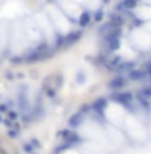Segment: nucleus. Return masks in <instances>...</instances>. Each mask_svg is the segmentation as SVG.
Segmentation results:
<instances>
[{"label":"nucleus","instance_id":"f257e3e1","mask_svg":"<svg viewBox=\"0 0 151 154\" xmlns=\"http://www.w3.org/2000/svg\"><path fill=\"white\" fill-rule=\"evenodd\" d=\"M60 136L63 138V141L66 143V146H74V145H79V143H80V136L69 128L60 132Z\"/></svg>","mask_w":151,"mask_h":154},{"label":"nucleus","instance_id":"f03ea898","mask_svg":"<svg viewBox=\"0 0 151 154\" xmlns=\"http://www.w3.org/2000/svg\"><path fill=\"white\" fill-rule=\"evenodd\" d=\"M80 35H82L80 32H71L68 37H60V39L56 40V45L58 47H61V45H63V47H69L71 43L77 42V40L80 39Z\"/></svg>","mask_w":151,"mask_h":154},{"label":"nucleus","instance_id":"7ed1b4c3","mask_svg":"<svg viewBox=\"0 0 151 154\" xmlns=\"http://www.w3.org/2000/svg\"><path fill=\"white\" fill-rule=\"evenodd\" d=\"M113 100H114L116 103H119V104H122V106H130V103H132V93L118 92V93L113 95Z\"/></svg>","mask_w":151,"mask_h":154},{"label":"nucleus","instance_id":"20e7f679","mask_svg":"<svg viewBox=\"0 0 151 154\" xmlns=\"http://www.w3.org/2000/svg\"><path fill=\"white\" fill-rule=\"evenodd\" d=\"M146 77H148V72H146L145 66L142 69H132L129 72V79L130 80H135V82H143V80H146Z\"/></svg>","mask_w":151,"mask_h":154},{"label":"nucleus","instance_id":"39448f33","mask_svg":"<svg viewBox=\"0 0 151 154\" xmlns=\"http://www.w3.org/2000/svg\"><path fill=\"white\" fill-rule=\"evenodd\" d=\"M106 47V51L105 53H109V51H116L121 45V37H113V39H108V40H103Z\"/></svg>","mask_w":151,"mask_h":154},{"label":"nucleus","instance_id":"423d86ee","mask_svg":"<svg viewBox=\"0 0 151 154\" xmlns=\"http://www.w3.org/2000/svg\"><path fill=\"white\" fill-rule=\"evenodd\" d=\"M125 84H127V79H125V77H121V76H119V77H114V79H113V80L109 82L108 85H109V88H111V90L119 92V90H121V88L124 87Z\"/></svg>","mask_w":151,"mask_h":154},{"label":"nucleus","instance_id":"0eeeda50","mask_svg":"<svg viewBox=\"0 0 151 154\" xmlns=\"http://www.w3.org/2000/svg\"><path fill=\"white\" fill-rule=\"evenodd\" d=\"M92 23V11H82L80 13V16H79V26L84 29V27H87L88 24Z\"/></svg>","mask_w":151,"mask_h":154},{"label":"nucleus","instance_id":"6e6552de","mask_svg":"<svg viewBox=\"0 0 151 154\" xmlns=\"http://www.w3.org/2000/svg\"><path fill=\"white\" fill-rule=\"evenodd\" d=\"M109 21L113 23V24H116V26H122L124 24V13H118V11H113L111 13V16H109Z\"/></svg>","mask_w":151,"mask_h":154},{"label":"nucleus","instance_id":"1a4fd4ad","mask_svg":"<svg viewBox=\"0 0 151 154\" xmlns=\"http://www.w3.org/2000/svg\"><path fill=\"white\" fill-rule=\"evenodd\" d=\"M92 108H93L97 112H103V109L106 108V100H105V98H101V100H97L93 104H92Z\"/></svg>","mask_w":151,"mask_h":154},{"label":"nucleus","instance_id":"9d476101","mask_svg":"<svg viewBox=\"0 0 151 154\" xmlns=\"http://www.w3.org/2000/svg\"><path fill=\"white\" fill-rule=\"evenodd\" d=\"M132 69H133V63L122 61V63L118 66V69H116V71H119V72H127V71H132Z\"/></svg>","mask_w":151,"mask_h":154},{"label":"nucleus","instance_id":"9b49d317","mask_svg":"<svg viewBox=\"0 0 151 154\" xmlns=\"http://www.w3.org/2000/svg\"><path fill=\"white\" fill-rule=\"evenodd\" d=\"M121 63H122L121 58H119V56H114V58H111V60H109L106 64H108V69H118V66H119Z\"/></svg>","mask_w":151,"mask_h":154},{"label":"nucleus","instance_id":"f8f14e48","mask_svg":"<svg viewBox=\"0 0 151 154\" xmlns=\"http://www.w3.org/2000/svg\"><path fill=\"white\" fill-rule=\"evenodd\" d=\"M121 3H122V6H124V11H125V10H133L140 2H135V0H121Z\"/></svg>","mask_w":151,"mask_h":154},{"label":"nucleus","instance_id":"ddd939ff","mask_svg":"<svg viewBox=\"0 0 151 154\" xmlns=\"http://www.w3.org/2000/svg\"><path fill=\"white\" fill-rule=\"evenodd\" d=\"M80 122H82V114H80V112H79V114H74L73 117L69 119V125H71V127H77Z\"/></svg>","mask_w":151,"mask_h":154},{"label":"nucleus","instance_id":"4468645a","mask_svg":"<svg viewBox=\"0 0 151 154\" xmlns=\"http://www.w3.org/2000/svg\"><path fill=\"white\" fill-rule=\"evenodd\" d=\"M103 15H105V13H103V10H97V11H95L93 19H95V21H101V19H103Z\"/></svg>","mask_w":151,"mask_h":154},{"label":"nucleus","instance_id":"2eb2a0df","mask_svg":"<svg viewBox=\"0 0 151 154\" xmlns=\"http://www.w3.org/2000/svg\"><path fill=\"white\" fill-rule=\"evenodd\" d=\"M45 93H47V97H50V98H53L55 97V95H56V88H47L45 87Z\"/></svg>","mask_w":151,"mask_h":154},{"label":"nucleus","instance_id":"dca6fc26","mask_svg":"<svg viewBox=\"0 0 151 154\" xmlns=\"http://www.w3.org/2000/svg\"><path fill=\"white\" fill-rule=\"evenodd\" d=\"M19 133V130H15V128H10L8 130V136H11V138H16Z\"/></svg>","mask_w":151,"mask_h":154},{"label":"nucleus","instance_id":"f3484780","mask_svg":"<svg viewBox=\"0 0 151 154\" xmlns=\"http://www.w3.org/2000/svg\"><path fill=\"white\" fill-rule=\"evenodd\" d=\"M8 119L10 121H16V119H18V114H16L15 111H8Z\"/></svg>","mask_w":151,"mask_h":154},{"label":"nucleus","instance_id":"a211bd4d","mask_svg":"<svg viewBox=\"0 0 151 154\" xmlns=\"http://www.w3.org/2000/svg\"><path fill=\"white\" fill-rule=\"evenodd\" d=\"M145 67H146V72H148V77H151V61L145 64Z\"/></svg>","mask_w":151,"mask_h":154},{"label":"nucleus","instance_id":"6ab92c4d","mask_svg":"<svg viewBox=\"0 0 151 154\" xmlns=\"http://www.w3.org/2000/svg\"><path fill=\"white\" fill-rule=\"evenodd\" d=\"M2 111H6V104H0V112Z\"/></svg>","mask_w":151,"mask_h":154},{"label":"nucleus","instance_id":"aec40b11","mask_svg":"<svg viewBox=\"0 0 151 154\" xmlns=\"http://www.w3.org/2000/svg\"><path fill=\"white\" fill-rule=\"evenodd\" d=\"M0 154H6V151H5V149H3V148H2V146H0Z\"/></svg>","mask_w":151,"mask_h":154},{"label":"nucleus","instance_id":"412c9836","mask_svg":"<svg viewBox=\"0 0 151 154\" xmlns=\"http://www.w3.org/2000/svg\"><path fill=\"white\" fill-rule=\"evenodd\" d=\"M3 121V119H2V114H0V122H2Z\"/></svg>","mask_w":151,"mask_h":154},{"label":"nucleus","instance_id":"4be33fe9","mask_svg":"<svg viewBox=\"0 0 151 154\" xmlns=\"http://www.w3.org/2000/svg\"><path fill=\"white\" fill-rule=\"evenodd\" d=\"M103 2H105V3H108V2H109V0H103Z\"/></svg>","mask_w":151,"mask_h":154},{"label":"nucleus","instance_id":"5701e85b","mask_svg":"<svg viewBox=\"0 0 151 154\" xmlns=\"http://www.w3.org/2000/svg\"><path fill=\"white\" fill-rule=\"evenodd\" d=\"M135 2H140V0H135Z\"/></svg>","mask_w":151,"mask_h":154}]
</instances>
